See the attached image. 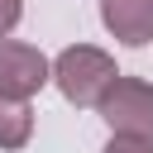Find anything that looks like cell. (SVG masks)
Instances as JSON below:
<instances>
[{"label": "cell", "instance_id": "cell-5", "mask_svg": "<svg viewBox=\"0 0 153 153\" xmlns=\"http://www.w3.org/2000/svg\"><path fill=\"white\" fill-rule=\"evenodd\" d=\"M33 134V110L29 100H5L0 96V148H24Z\"/></svg>", "mask_w": 153, "mask_h": 153}, {"label": "cell", "instance_id": "cell-1", "mask_svg": "<svg viewBox=\"0 0 153 153\" xmlns=\"http://www.w3.org/2000/svg\"><path fill=\"white\" fill-rule=\"evenodd\" d=\"M48 72H53L57 91H62L76 110L100 105V96H105V91H110V81L120 76V72H115V57H110V53H100V48H91V43L62 48V53H57V62H53Z\"/></svg>", "mask_w": 153, "mask_h": 153}, {"label": "cell", "instance_id": "cell-3", "mask_svg": "<svg viewBox=\"0 0 153 153\" xmlns=\"http://www.w3.org/2000/svg\"><path fill=\"white\" fill-rule=\"evenodd\" d=\"M48 57L29 43H14V38H0V96L5 100H29L43 91L48 81Z\"/></svg>", "mask_w": 153, "mask_h": 153}, {"label": "cell", "instance_id": "cell-7", "mask_svg": "<svg viewBox=\"0 0 153 153\" xmlns=\"http://www.w3.org/2000/svg\"><path fill=\"white\" fill-rule=\"evenodd\" d=\"M19 14H24V0H0V38L19 24Z\"/></svg>", "mask_w": 153, "mask_h": 153}, {"label": "cell", "instance_id": "cell-2", "mask_svg": "<svg viewBox=\"0 0 153 153\" xmlns=\"http://www.w3.org/2000/svg\"><path fill=\"white\" fill-rule=\"evenodd\" d=\"M96 110L110 124V134H129V139L153 134V86L143 76H115Z\"/></svg>", "mask_w": 153, "mask_h": 153}, {"label": "cell", "instance_id": "cell-6", "mask_svg": "<svg viewBox=\"0 0 153 153\" xmlns=\"http://www.w3.org/2000/svg\"><path fill=\"white\" fill-rule=\"evenodd\" d=\"M105 153H153V143H148V139H129V134H115V139L105 143Z\"/></svg>", "mask_w": 153, "mask_h": 153}, {"label": "cell", "instance_id": "cell-4", "mask_svg": "<svg viewBox=\"0 0 153 153\" xmlns=\"http://www.w3.org/2000/svg\"><path fill=\"white\" fill-rule=\"evenodd\" d=\"M100 19L129 48H143L153 38V0H100Z\"/></svg>", "mask_w": 153, "mask_h": 153}]
</instances>
